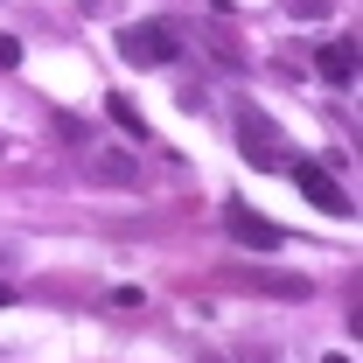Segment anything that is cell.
<instances>
[{
  "instance_id": "52a82bcc",
  "label": "cell",
  "mask_w": 363,
  "mask_h": 363,
  "mask_svg": "<svg viewBox=\"0 0 363 363\" xmlns=\"http://www.w3.org/2000/svg\"><path fill=\"white\" fill-rule=\"evenodd\" d=\"M105 112H112V126H126L133 140H147V119H140V105H133V98H105Z\"/></svg>"
},
{
  "instance_id": "277c9868",
  "label": "cell",
  "mask_w": 363,
  "mask_h": 363,
  "mask_svg": "<svg viewBox=\"0 0 363 363\" xmlns=\"http://www.w3.org/2000/svg\"><path fill=\"white\" fill-rule=\"evenodd\" d=\"M224 230L238 238V245H252V252H279V245H286V230L272 224V217H259L252 203H238V196L224 203Z\"/></svg>"
},
{
  "instance_id": "3957f363",
  "label": "cell",
  "mask_w": 363,
  "mask_h": 363,
  "mask_svg": "<svg viewBox=\"0 0 363 363\" xmlns=\"http://www.w3.org/2000/svg\"><path fill=\"white\" fill-rule=\"evenodd\" d=\"M279 168L294 175V189H301V196H308L315 210H328V217H342V210H350V189H342V182L328 175L321 161H279Z\"/></svg>"
},
{
  "instance_id": "8992f818",
  "label": "cell",
  "mask_w": 363,
  "mask_h": 363,
  "mask_svg": "<svg viewBox=\"0 0 363 363\" xmlns=\"http://www.w3.org/2000/svg\"><path fill=\"white\" fill-rule=\"evenodd\" d=\"M91 175L105 182V189H119V182H133L140 168H133V154H98V161H91Z\"/></svg>"
},
{
  "instance_id": "7a4b0ae2",
  "label": "cell",
  "mask_w": 363,
  "mask_h": 363,
  "mask_svg": "<svg viewBox=\"0 0 363 363\" xmlns=\"http://www.w3.org/2000/svg\"><path fill=\"white\" fill-rule=\"evenodd\" d=\"M119 56H126L133 70H161L168 56H182L175 21H133V28H119Z\"/></svg>"
},
{
  "instance_id": "8fae6325",
  "label": "cell",
  "mask_w": 363,
  "mask_h": 363,
  "mask_svg": "<svg viewBox=\"0 0 363 363\" xmlns=\"http://www.w3.org/2000/svg\"><path fill=\"white\" fill-rule=\"evenodd\" d=\"M321 363H350V357H321Z\"/></svg>"
},
{
  "instance_id": "9c48e42d",
  "label": "cell",
  "mask_w": 363,
  "mask_h": 363,
  "mask_svg": "<svg viewBox=\"0 0 363 363\" xmlns=\"http://www.w3.org/2000/svg\"><path fill=\"white\" fill-rule=\"evenodd\" d=\"M14 63H21V43H14V35H0V70H14Z\"/></svg>"
},
{
  "instance_id": "5b68a950",
  "label": "cell",
  "mask_w": 363,
  "mask_h": 363,
  "mask_svg": "<svg viewBox=\"0 0 363 363\" xmlns=\"http://www.w3.org/2000/svg\"><path fill=\"white\" fill-rule=\"evenodd\" d=\"M315 77H328V84H357V35L321 43L315 49Z\"/></svg>"
},
{
  "instance_id": "ba28073f",
  "label": "cell",
  "mask_w": 363,
  "mask_h": 363,
  "mask_svg": "<svg viewBox=\"0 0 363 363\" xmlns=\"http://www.w3.org/2000/svg\"><path fill=\"white\" fill-rule=\"evenodd\" d=\"M279 7H286V14H301V21H321V14H328V0H279Z\"/></svg>"
},
{
  "instance_id": "30bf717a",
  "label": "cell",
  "mask_w": 363,
  "mask_h": 363,
  "mask_svg": "<svg viewBox=\"0 0 363 363\" xmlns=\"http://www.w3.org/2000/svg\"><path fill=\"white\" fill-rule=\"evenodd\" d=\"M0 308H14V286H7V279H0Z\"/></svg>"
},
{
  "instance_id": "6da1fadb",
  "label": "cell",
  "mask_w": 363,
  "mask_h": 363,
  "mask_svg": "<svg viewBox=\"0 0 363 363\" xmlns=\"http://www.w3.org/2000/svg\"><path fill=\"white\" fill-rule=\"evenodd\" d=\"M230 133H238V154L252 168H279L286 161V133L272 126V112H259V105H238L230 112Z\"/></svg>"
}]
</instances>
